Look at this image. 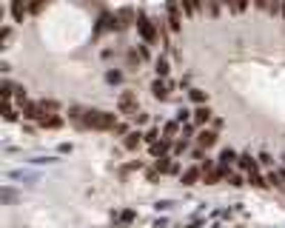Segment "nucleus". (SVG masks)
I'll use <instances>...</instances> for the list:
<instances>
[{"instance_id": "473e14b6", "label": "nucleus", "mask_w": 285, "mask_h": 228, "mask_svg": "<svg viewBox=\"0 0 285 228\" xmlns=\"http://www.w3.org/2000/svg\"><path fill=\"white\" fill-rule=\"evenodd\" d=\"M188 117H194V111H188V108H180L177 111V123H185Z\"/></svg>"}, {"instance_id": "c9c22d12", "label": "nucleus", "mask_w": 285, "mask_h": 228, "mask_svg": "<svg viewBox=\"0 0 285 228\" xmlns=\"http://www.w3.org/2000/svg\"><path fill=\"white\" fill-rule=\"evenodd\" d=\"M256 160H260V165H271V163H274V160H271V154H265V151L256 157Z\"/></svg>"}, {"instance_id": "4468645a", "label": "nucleus", "mask_w": 285, "mask_h": 228, "mask_svg": "<svg viewBox=\"0 0 285 228\" xmlns=\"http://www.w3.org/2000/svg\"><path fill=\"white\" fill-rule=\"evenodd\" d=\"M151 94H154V100H168V83L165 80H154L151 83Z\"/></svg>"}, {"instance_id": "2f4dec72", "label": "nucleus", "mask_w": 285, "mask_h": 228, "mask_svg": "<svg viewBox=\"0 0 285 228\" xmlns=\"http://www.w3.org/2000/svg\"><path fill=\"white\" fill-rule=\"evenodd\" d=\"M146 177H149V183H157V180L163 177V174H160V171H157V168H154V165H151V168H149V171H146Z\"/></svg>"}, {"instance_id": "a211bd4d", "label": "nucleus", "mask_w": 285, "mask_h": 228, "mask_svg": "<svg viewBox=\"0 0 285 228\" xmlns=\"http://www.w3.org/2000/svg\"><path fill=\"white\" fill-rule=\"evenodd\" d=\"M188 97H191L197 106H208V94L203 92V89H188Z\"/></svg>"}, {"instance_id": "f8f14e48", "label": "nucleus", "mask_w": 285, "mask_h": 228, "mask_svg": "<svg viewBox=\"0 0 285 228\" xmlns=\"http://www.w3.org/2000/svg\"><path fill=\"white\" fill-rule=\"evenodd\" d=\"M194 123H197V126L214 123V111H211L208 106H197V108H194Z\"/></svg>"}, {"instance_id": "dca6fc26", "label": "nucleus", "mask_w": 285, "mask_h": 228, "mask_svg": "<svg viewBox=\"0 0 285 228\" xmlns=\"http://www.w3.org/2000/svg\"><path fill=\"white\" fill-rule=\"evenodd\" d=\"M63 123H66V120L60 117V114H46V117L40 120V126H43V128H60Z\"/></svg>"}, {"instance_id": "f3484780", "label": "nucleus", "mask_w": 285, "mask_h": 228, "mask_svg": "<svg viewBox=\"0 0 285 228\" xmlns=\"http://www.w3.org/2000/svg\"><path fill=\"white\" fill-rule=\"evenodd\" d=\"M177 131H180V123H177V120L165 123V126H163V140L174 142V137H177Z\"/></svg>"}, {"instance_id": "58836bf2", "label": "nucleus", "mask_w": 285, "mask_h": 228, "mask_svg": "<svg viewBox=\"0 0 285 228\" xmlns=\"http://www.w3.org/2000/svg\"><path fill=\"white\" fill-rule=\"evenodd\" d=\"M137 54H140V60H149V49H146V46H140V49H137Z\"/></svg>"}, {"instance_id": "c85d7f7f", "label": "nucleus", "mask_w": 285, "mask_h": 228, "mask_svg": "<svg viewBox=\"0 0 285 228\" xmlns=\"http://www.w3.org/2000/svg\"><path fill=\"white\" fill-rule=\"evenodd\" d=\"M142 140L149 142V146H154V142H160V131H157V128H149V131L142 134Z\"/></svg>"}, {"instance_id": "bb28decb", "label": "nucleus", "mask_w": 285, "mask_h": 228, "mask_svg": "<svg viewBox=\"0 0 285 228\" xmlns=\"http://www.w3.org/2000/svg\"><path fill=\"white\" fill-rule=\"evenodd\" d=\"M126 66L131 71H137V66H140V54H137V51H128V54H126Z\"/></svg>"}, {"instance_id": "6e6552de", "label": "nucleus", "mask_w": 285, "mask_h": 228, "mask_svg": "<svg viewBox=\"0 0 285 228\" xmlns=\"http://www.w3.org/2000/svg\"><path fill=\"white\" fill-rule=\"evenodd\" d=\"M117 32H123V28H128L131 23H137V14L131 12V9H117Z\"/></svg>"}, {"instance_id": "393cba45", "label": "nucleus", "mask_w": 285, "mask_h": 228, "mask_svg": "<svg viewBox=\"0 0 285 228\" xmlns=\"http://www.w3.org/2000/svg\"><path fill=\"white\" fill-rule=\"evenodd\" d=\"M40 108H43V117H46V114H57V103L54 100H40Z\"/></svg>"}, {"instance_id": "79ce46f5", "label": "nucleus", "mask_w": 285, "mask_h": 228, "mask_svg": "<svg viewBox=\"0 0 285 228\" xmlns=\"http://www.w3.org/2000/svg\"><path fill=\"white\" fill-rule=\"evenodd\" d=\"M282 17H285V3H282Z\"/></svg>"}, {"instance_id": "f704fd0d", "label": "nucleus", "mask_w": 285, "mask_h": 228, "mask_svg": "<svg viewBox=\"0 0 285 228\" xmlns=\"http://www.w3.org/2000/svg\"><path fill=\"white\" fill-rule=\"evenodd\" d=\"M191 157L203 163V160H206V149H200V146H197V149H191Z\"/></svg>"}, {"instance_id": "4c0bfd02", "label": "nucleus", "mask_w": 285, "mask_h": 228, "mask_svg": "<svg viewBox=\"0 0 285 228\" xmlns=\"http://www.w3.org/2000/svg\"><path fill=\"white\" fill-rule=\"evenodd\" d=\"M134 123H137V126H142V123H149V114H146V111H140V114L134 117Z\"/></svg>"}, {"instance_id": "5701e85b", "label": "nucleus", "mask_w": 285, "mask_h": 228, "mask_svg": "<svg viewBox=\"0 0 285 228\" xmlns=\"http://www.w3.org/2000/svg\"><path fill=\"white\" fill-rule=\"evenodd\" d=\"M3 117H6L9 123H14V120H17V111H14L12 100H3Z\"/></svg>"}, {"instance_id": "1a4fd4ad", "label": "nucleus", "mask_w": 285, "mask_h": 228, "mask_svg": "<svg viewBox=\"0 0 285 228\" xmlns=\"http://www.w3.org/2000/svg\"><path fill=\"white\" fill-rule=\"evenodd\" d=\"M200 180H203V168H200V165H191V168H185L183 174H180V183L183 185H197Z\"/></svg>"}, {"instance_id": "9b49d317", "label": "nucleus", "mask_w": 285, "mask_h": 228, "mask_svg": "<svg viewBox=\"0 0 285 228\" xmlns=\"http://www.w3.org/2000/svg\"><path fill=\"white\" fill-rule=\"evenodd\" d=\"M237 160H240V154H237L234 149H222L220 157H217V165H222V168H231Z\"/></svg>"}, {"instance_id": "2eb2a0df", "label": "nucleus", "mask_w": 285, "mask_h": 228, "mask_svg": "<svg viewBox=\"0 0 285 228\" xmlns=\"http://www.w3.org/2000/svg\"><path fill=\"white\" fill-rule=\"evenodd\" d=\"M154 71H157V80H165V74H168V57H157L154 60Z\"/></svg>"}, {"instance_id": "ea45409f", "label": "nucleus", "mask_w": 285, "mask_h": 228, "mask_svg": "<svg viewBox=\"0 0 285 228\" xmlns=\"http://www.w3.org/2000/svg\"><path fill=\"white\" fill-rule=\"evenodd\" d=\"M279 177H282V185H285V171H279Z\"/></svg>"}, {"instance_id": "4be33fe9", "label": "nucleus", "mask_w": 285, "mask_h": 228, "mask_svg": "<svg viewBox=\"0 0 285 228\" xmlns=\"http://www.w3.org/2000/svg\"><path fill=\"white\" fill-rule=\"evenodd\" d=\"M245 180H248V185H254V188H265V185H268L260 171H254V174H245Z\"/></svg>"}, {"instance_id": "f03ea898", "label": "nucleus", "mask_w": 285, "mask_h": 228, "mask_svg": "<svg viewBox=\"0 0 285 228\" xmlns=\"http://www.w3.org/2000/svg\"><path fill=\"white\" fill-rule=\"evenodd\" d=\"M137 32H140V37L149 46H154L157 40H160V28H157V23L151 20L146 12H137Z\"/></svg>"}, {"instance_id": "412c9836", "label": "nucleus", "mask_w": 285, "mask_h": 228, "mask_svg": "<svg viewBox=\"0 0 285 228\" xmlns=\"http://www.w3.org/2000/svg\"><path fill=\"white\" fill-rule=\"evenodd\" d=\"M171 165H174V163H171V157H168V154L160 157V160H154V168L160 171V174H171Z\"/></svg>"}, {"instance_id": "72a5a7b5", "label": "nucleus", "mask_w": 285, "mask_h": 228, "mask_svg": "<svg viewBox=\"0 0 285 228\" xmlns=\"http://www.w3.org/2000/svg\"><path fill=\"white\" fill-rule=\"evenodd\" d=\"M111 134H117V137H126V134H128V126H126V123H117V128H114Z\"/></svg>"}, {"instance_id": "39448f33", "label": "nucleus", "mask_w": 285, "mask_h": 228, "mask_svg": "<svg viewBox=\"0 0 285 228\" xmlns=\"http://www.w3.org/2000/svg\"><path fill=\"white\" fill-rule=\"evenodd\" d=\"M228 174H231V168H222V165H214L208 174H203V183L206 185H217L222 183V180H228Z\"/></svg>"}, {"instance_id": "cd10ccee", "label": "nucleus", "mask_w": 285, "mask_h": 228, "mask_svg": "<svg viewBox=\"0 0 285 228\" xmlns=\"http://www.w3.org/2000/svg\"><path fill=\"white\" fill-rule=\"evenodd\" d=\"M9 40H12V26H3V32H0V49H9Z\"/></svg>"}, {"instance_id": "9d476101", "label": "nucleus", "mask_w": 285, "mask_h": 228, "mask_svg": "<svg viewBox=\"0 0 285 228\" xmlns=\"http://www.w3.org/2000/svg\"><path fill=\"white\" fill-rule=\"evenodd\" d=\"M140 142H146V140H142L140 128H137V131H128V134L123 137V149H126V151H137V149H140Z\"/></svg>"}, {"instance_id": "7c9ffc66", "label": "nucleus", "mask_w": 285, "mask_h": 228, "mask_svg": "<svg viewBox=\"0 0 285 228\" xmlns=\"http://www.w3.org/2000/svg\"><path fill=\"white\" fill-rule=\"evenodd\" d=\"M134 217H137V211H134V208H126V211H123V214H120V220H123V225H128V222L134 220Z\"/></svg>"}, {"instance_id": "c756f323", "label": "nucleus", "mask_w": 285, "mask_h": 228, "mask_svg": "<svg viewBox=\"0 0 285 228\" xmlns=\"http://www.w3.org/2000/svg\"><path fill=\"white\" fill-rule=\"evenodd\" d=\"M183 151H188V137H183V140L174 142V157H180Z\"/></svg>"}, {"instance_id": "f257e3e1", "label": "nucleus", "mask_w": 285, "mask_h": 228, "mask_svg": "<svg viewBox=\"0 0 285 228\" xmlns=\"http://www.w3.org/2000/svg\"><path fill=\"white\" fill-rule=\"evenodd\" d=\"M114 131L117 128V114L100 111V108H89L86 111V131Z\"/></svg>"}, {"instance_id": "aec40b11", "label": "nucleus", "mask_w": 285, "mask_h": 228, "mask_svg": "<svg viewBox=\"0 0 285 228\" xmlns=\"http://www.w3.org/2000/svg\"><path fill=\"white\" fill-rule=\"evenodd\" d=\"M9 12H12L14 23H23V17L28 14V9H26V6H20V3H12V6H9Z\"/></svg>"}, {"instance_id": "a19ab883", "label": "nucleus", "mask_w": 285, "mask_h": 228, "mask_svg": "<svg viewBox=\"0 0 285 228\" xmlns=\"http://www.w3.org/2000/svg\"><path fill=\"white\" fill-rule=\"evenodd\" d=\"M111 228H128V225H111Z\"/></svg>"}, {"instance_id": "e433bc0d", "label": "nucleus", "mask_w": 285, "mask_h": 228, "mask_svg": "<svg viewBox=\"0 0 285 228\" xmlns=\"http://www.w3.org/2000/svg\"><path fill=\"white\" fill-rule=\"evenodd\" d=\"M46 9V3H35V6H28V14H40Z\"/></svg>"}, {"instance_id": "7ed1b4c3", "label": "nucleus", "mask_w": 285, "mask_h": 228, "mask_svg": "<svg viewBox=\"0 0 285 228\" xmlns=\"http://www.w3.org/2000/svg\"><path fill=\"white\" fill-rule=\"evenodd\" d=\"M117 111L134 120L137 114H140V111H137V92H123L120 97H117Z\"/></svg>"}, {"instance_id": "a878e982", "label": "nucleus", "mask_w": 285, "mask_h": 228, "mask_svg": "<svg viewBox=\"0 0 285 228\" xmlns=\"http://www.w3.org/2000/svg\"><path fill=\"white\" fill-rule=\"evenodd\" d=\"M106 80H108L111 86L123 83V71H120V69H108V71H106Z\"/></svg>"}, {"instance_id": "b1692460", "label": "nucleus", "mask_w": 285, "mask_h": 228, "mask_svg": "<svg viewBox=\"0 0 285 228\" xmlns=\"http://www.w3.org/2000/svg\"><path fill=\"white\" fill-rule=\"evenodd\" d=\"M228 185H234V188H242V185L248 183V180L242 177V174H237V171H231V174H228V180H225Z\"/></svg>"}, {"instance_id": "ddd939ff", "label": "nucleus", "mask_w": 285, "mask_h": 228, "mask_svg": "<svg viewBox=\"0 0 285 228\" xmlns=\"http://www.w3.org/2000/svg\"><path fill=\"white\" fill-rule=\"evenodd\" d=\"M237 165H240L242 171H245V174H254L256 168H260V163H256L254 157L251 154H240V160H237Z\"/></svg>"}, {"instance_id": "0eeeda50", "label": "nucleus", "mask_w": 285, "mask_h": 228, "mask_svg": "<svg viewBox=\"0 0 285 228\" xmlns=\"http://www.w3.org/2000/svg\"><path fill=\"white\" fill-rule=\"evenodd\" d=\"M20 111H23V117H26V120H37V123L43 120L40 100H37V103H32V100H26V103H23V106H20Z\"/></svg>"}, {"instance_id": "423d86ee", "label": "nucleus", "mask_w": 285, "mask_h": 228, "mask_svg": "<svg viewBox=\"0 0 285 228\" xmlns=\"http://www.w3.org/2000/svg\"><path fill=\"white\" fill-rule=\"evenodd\" d=\"M217 140H220V134L214 131V128H200V134H197V146L200 149H211V146H217Z\"/></svg>"}, {"instance_id": "20e7f679", "label": "nucleus", "mask_w": 285, "mask_h": 228, "mask_svg": "<svg viewBox=\"0 0 285 228\" xmlns=\"http://www.w3.org/2000/svg\"><path fill=\"white\" fill-rule=\"evenodd\" d=\"M165 12H168V28L171 32H180L183 28V9L177 6V3H165Z\"/></svg>"}, {"instance_id": "6ab92c4d", "label": "nucleus", "mask_w": 285, "mask_h": 228, "mask_svg": "<svg viewBox=\"0 0 285 228\" xmlns=\"http://www.w3.org/2000/svg\"><path fill=\"white\" fill-rule=\"evenodd\" d=\"M168 146H171L168 140H160V142H154V146H151V157H154V160H160V157H165V151H168Z\"/></svg>"}]
</instances>
